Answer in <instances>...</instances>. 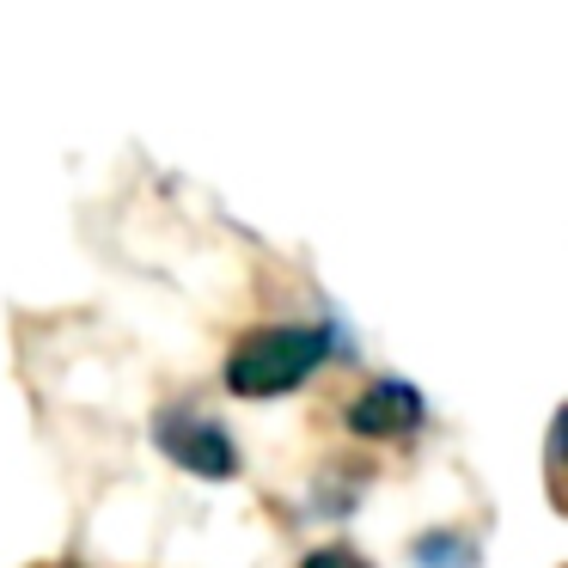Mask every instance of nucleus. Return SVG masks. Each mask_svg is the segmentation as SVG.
Here are the masks:
<instances>
[{
  "label": "nucleus",
  "mask_w": 568,
  "mask_h": 568,
  "mask_svg": "<svg viewBox=\"0 0 568 568\" xmlns=\"http://www.w3.org/2000/svg\"><path fill=\"white\" fill-rule=\"evenodd\" d=\"M331 355H348V331L336 318L324 324H257L226 348V392L233 397H287L306 385Z\"/></svg>",
  "instance_id": "f257e3e1"
},
{
  "label": "nucleus",
  "mask_w": 568,
  "mask_h": 568,
  "mask_svg": "<svg viewBox=\"0 0 568 568\" xmlns=\"http://www.w3.org/2000/svg\"><path fill=\"white\" fill-rule=\"evenodd\" d=\"M153 446H160L172 465H184L190 477L226 483L239 477V446L226 434V422H214L202 404H165L153 416Z\"/></svg>",
  "instance_id": "f03ea898"
},
{
  "label": "nucleus",
  "mask_w": 568,
  "mask_h": 568,
  "mask_svg": "<svg viewBox=\"0 0 568 568\" xmlns=\"http://www.w3.org/2000/svg\"><path fill=\"white\" fill-rule=\"evenodd\" d=\"M422 422H428V404L409 379H373L348 404V434H361V440H404Z\"/></svg>",
  "instance_id": "7ed1b4c3"
},
{
  "label": "nucleus",
  "mask_w": 568,
  "mask_h": 568,
  "mask_svg": "<svg viewBox=\"0 0 568 568\" xmlns=\"http://www.w3.org/2000/svg\"><path fill=\"white\" fill-rule=\"evenodd\" d=\"M409 556H416V568H477V538L440 526V531H422Z\"/></svg>",
  "instance_id": "20e7f679"
},
{
  "label": "nucleus",
  "mask_w": 568,
  "mask_h": 568,
  "mask_svg": "<svg viewBox=\"0 0 568 568\" xmlns=\"http://www.w3.org/2000/svg\"><path fill=\"white\" fill-rule=\"evenodd\" d=\"M300 568H373V562L361 550H348V544H324V550H312Z\"/></svg>",
  "instance_id": "39448f33"
},
{
  "label": "nucleus",
  "mask_w": 568,
  "mask_h": 568,
  "mask_svg": "<svg viewBox=\"0 0 568 568\" xmlns=\"http://www.w3.org/2000/svg\"><path fill=\"white\" fill-rule=\"evenodd\" d=\"M550 458H556V470L568 477V404L550 416Z\"/></svg>",
  "instance_id": "423d86ee"
},
{
  "label": "nucleus",
  "mask_w": 568,
  "mask_h": 568,
  "mask_svg": "<svg viewBox=\"0 0 568 568\" xmlns=\"http://www.w3.org/2000/svg\"><path fill=\"white\" fill-rule=\"evenodd\" d=\"M50 568H74V562H50Z\"/></svg>",
  "instance_id": "0eeeda50"
}]
</instances>
